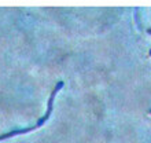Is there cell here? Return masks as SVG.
Returning <instances> with one entry per match:
<instances>
[{"label":"cell","mask_w":151,"mask_h":143,"mask_svg":"<svg viewBox=\"0 0 151 143\" xmlns=\"http://www.w3.org/2000/svg\"><path fill=\"white\" fill-rule=\"evenodd\" d=\"M54 96H55V94H52V95H51V100H50V103H48V110H47V113H45V116H44L43 118L40 120V121L36 124V125H35V127L26 128V129H21V131H12V132H10V134H4V135L0 136V140H1V139H6V138H10V136H14V135H17V134H24V132L33 131L35 128L40 127V125H41V124H43L44 121H45V120L48 118V116H50V113H51V110H52V99H54Z\"/></svg>","instance_id":"obj_1"}]
</instances>
